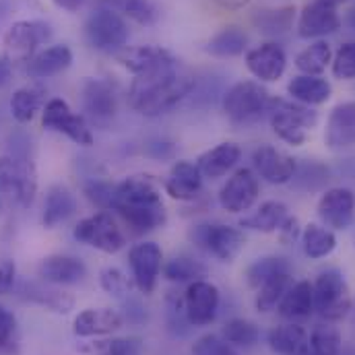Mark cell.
<instances>
[{
	"label": "cell",
	"instance_id": "cell-1",
	"mask_svg": "<svg viewBox=\"0 0 355 355\" xmlns=\"http://www.w3.org/2000/svg\"><path fill=\"white\" fill-rule=\"evenodd\" d=\"M194 79L178 69V60L155 69L151 73L137 75L128 91V101L132 110L147 118H157L170 110L192 91Z\"/></svg>",
	"mask_w": 355,
	"mask_h": 355
},
{
	"label": "cell",
	"instance_id": "cell-2",
	"mask_svg": "<svg viewBox=\"0 0 355 355\" xmlns=\"http://www.w3.org/2000/svg\"><path fill=\"white\" fill-rule=\"evenodd\" d=\"M112 209L126 221L128 227H132L135 234L153 232L168 219L157 182L145 174L128 176L116 184Z\"/></svg>",
	"mask_w": 355,
	"mask_h": 355
},
{
	"label": "cell",
	"instance_id": "cell-3",
	"mask_svg": "<svg viewBox=\"0 0 355 355\" xmlns=\"http://www.w3.org/2000/svg\"><path fill=\"white\" fill-rule=\"evenodd\" d=\"M266 114H268L272 132L281 141L293 147L304 145L308 128H314L318 122V114L310 110V105H304L300 101L295 103V101H285V99H270Z\"/></svg>",
	"mask_w": 355,
	"mask_h": 355
},
{
	"label": "cell",
	"instance_id": "cell-4",
	"mask_svg": "<svg viewBox=\"0 0 355 355\" xmlns=\"http://www.w3.org/2000/svg\"><path fill=\"white\" fill-rule=\"evenodd\" d=\"M312 287H314V310L320 314V318L329 322H337L352 312L354 306L352 291L345 275L339 268L322 270L312 283Z\"/></svg>",
	"mask_w": 355,
	"mask_h": 355
},
{
	"label": "cell",
	"instance_id": "cell-5",
	"mask_svg": "<svg viewBox=\"0 0 355 355\" xmlns=\"http://www.w3.org/2000/svg\"><path fill=\"white\" fill-rule=\"evenodd\" d=\"M190 242L217 259L219 263H234L244 250L246 238L238 227L223 223H198L188 232Z\"/></svg>",
	"mask_w": 355,
	"mask_h": 355
},
{
	"label": "cell",
	"instance_id": "cell-6",
	"mask_svg": "<svg viewBox=\"0 0 355 355\" xmlns=\"http://www.w3.org/2000/svg\"><path fill=\"white\" fill-rule=\"evenodd\" d=\"M268 91L257 81H240L223 95L225 114L238 124L257 122L268 107Z\"/></svg>",
	"mask_w": 355,
	"mask_h": 355
},
{
	"label": "cell",
	"instance_id": "cell-7",
	"mask_svg": "<svg viewBox=\"0 0 355 355\" xmlns=\"http://www.w3.org/2000/svg\"><path fill=\"white\" fill-rule=\"evenodd\" d=\"M73 236L77 242L87 244L91 248L105 252V254H116L126 246V238H124L122 230L118 227L114 217L103 211L81 219L77 223Z\"/></svg>",
	"mask_w": 355,
	"mask_h": 355
},
{
	"label": "cell",
	"instance_id": "cell-8",
	"mask_svg": "<svg viewBox=\"0 0 355 355\" xmlns=\"http://www.w3.org/2000/svg\"><path fill=\"white\" fill-rule=\"evenodd\" d=\"M89 44L99 52H116L128 42V25L124 19L105 6L95 8L85 23Z\"/></svg>",
	"mask_w": 355,
	"mask_h": 355
},
{
	"label": "cell",
	"instance_id": "cell-9",
	"mask_svg": "<svg viewBox=\"0 0 355 355\" xmlns=\"http://www.w3.org/2000/svg\"><path fill=\"white\" fill-rule=\"evenodd\" d=\"M219 289L207 279L188 283L184 291V310L192 327H209L219 312Z\"/></svg>",
	"mask_w": 355,
	"mask_h": 355
},
{
	"label": "cell",
	"instance_id": "cell-10",
	"mask_svg": "<svg viewBox=\"0 0 355 355\" xmlns=\"http://www.w3.org/2000/svg\"><path fill=\"white\" fill-rule=\"evenodd\" d=\"M42 124L50 130L62 132L67 135L73 143L81 145V147H89L93 145V135L89 128L87 120L83 116H77L71 112L69 103L64 99H50L44 107V118Z\"/></svg>",
	"mask_w": 355,
	"mask_h": 355
},
{
	"label": "cell",
	"instance_id": "cell-11",
	"mask_svg": "<svg viewBox=\"0 0 355 355\" xmlns=\"http://www.w3.org/2000/svg\"><path fill=\"white\" fill-rule=\"evenodd\" d=\"M162 263H164V252L155 242H141L130 248L128 265L132 270V281L141 293L151 295L155 291L162 272Z\"/></svg>",
	"mask_w": 355,
	"mask_h": 355
},
{
	"label": "cell",
	"instance_id": "cell-12",
	"mask_svg": "<svg viewBox=\"0 0 355 355\" xmlns=\"http://www.w3.org/2000/svg\"><path fill=\"white\" fill-rule=\"evenodd\" d=\"M261 192L259 176L254 170L242 168L230 178L219 190V205L230 213H244L252 209Z\"/></svg>",
	"mask_w": 355,
	"mask_h": 355
},
{
	"label": "cell",
	"instance_id": "cell-13",
	"mask_svg": "<svg viewBox=\"0 0 355 355\" xmlns=\"http://www.w3.org/2000/svg\"><path fill=\"white\" fill-rule=\"evenodd\" d=\"M339 27H341V17L337 12V6L329 0H314L306 4L297 21V33L304 40L331 35Z\"/></svg>",
	"mask_w": 355,
	"mask_h": 355
},
{
	"label": "cell",
	"instance_id": "cell-14",
	"mask_svg": "<svg viewBox=\"0 0 355 355\" xmlns=\"http://www.w3.org/2000/svg\"><path fill=\"white\" fill-rule=\"evenodd\" d=\"M318 217L329 230H347L355 219V194L349 188H331L318 200Z\"/></svg>",
	"mask_w": 355,
	"mask_h": 355
},
{
	"label": "cell",
	"instance_id": "cell-15",
	"mask_svg": "<svg viewBox=\"0 0 355 355\" xmlns=\"http://www.w3.org/2000/svg\"><path fill=\"white\" fill-rule=\"evenodd\" d=\"M252 166H254V174L266 180L268 184H287L293 180L297 162L275 149L272 145H261L254 153H252Z\"/></svg>",
	"mask_w": 355,
	"mask_h": 355
},
{
	"label": "cell",
	"instance_id": "cell-16",
	"mask_svg": "<svg viewBox=\"0 0 355 355\" xmlns=\"http://www.w3.org/2000/svg\"><path fill=\"white\" fill-rule=\"evenodd\" d=\"M52 37V27L44 21H17L4 35V46L12 52L15 58L29 56L37 46L46 44Z\"/></svg>",
	"mask_w": 355,
	"mask_h": 355
},
{
	"label": "cell",
	"instance_id": "cell-17",
	"mask_svg": "<svg viewBox=\"0 0 355 355\" xmlns=\"http://www.w3.org/2000/svg\"><path fill=\"white\" fill-rule=\"evenodd\" d=\"M324 145L331 151L355 147V101H345L333 107L324 130Z\"/></svg>",
	"mask_w": 355,
	"mask_h": 355
},
{
	"label": "cell",
	"instance_id": "cell-18",
	"mask_svg": "<svg viewBox=\"0 0 355 355\" xmlns=\"http://www.w3.org/2000/svg\"><path fill=\"white\" fill-rule=\"evenodd\" d=\"M122 327H124L122 312L114 308H87L75 316L73 333L81 339H89V337L112 335Z\"/></svg>",
	"mask_w": 355,
	"mask_h": 355
},
{
	"label": "cell",
	"instance_id": "cell-19",
	"mask_svg": "<svg viewBox=\"0 0 355 355\" xmlns=\"http://www.w3.org/2000/svg\"><path fill=\"white\" fill-rule=\"evenodd\" d=\"M246 67L257 79H261L265 83L277 81V79H281V75L285 73V67H287L285 50L272 42L261 44L246 54Z\"/></svg>",
	"mask_w": 355,
	"mask_h": 355
},
{
	"label": "cell",
	"instance_id": "cell-20",
	"mask_svg": "<svg viewBox=\"0 0 355 355\" xmlns=\"http://www.w3.org/2000/svg\"><path fill=\"white\" fill-rule=\"evenodd\" d=\"M37 275L42 277V281H46L50 285H75L85 279L87 266L77 257L52 254L40 263Z\"/></svg>",
	"mask_w": 355,
	"mask_h": 355
},
{
	"label": "cell",
	"instance_id": "cell-21",
	"mask_svg": "<svg viewBox=\"0 0 355 355\" xmlns=\"http://www.w3.org/2000/svg\"><path fill=\"white\" fill-rule=\"evenodd\" d=\"M83 103L89 116L97 122H105L116 116L118 97L112 83L103 79H89L83 87Z\"/></svg>",
	"mask_w": 355,
	"mask_h": 355
},
{
	"label": "cell",
	"instance_id": "cell-22",
	"mask_svg": "<svg viewBox=\"0 0 355 355\" xmlns=\"http://www.w3.org/2000/svg\"><path fill=\"white\" fill-rule=\"evenodd\" d=\"M242 157V149L236 143H221L207 153H202L196 162V168L200 170L202 178H221L225 176L230 170L236 168V164Z\"/></svg>",
	"mask_w": 355,
	"mask_h": 355
},
{
	"label": "cell",
	"instance_id": "cell-23",
	"mask_svg": "<svg viewBox=\"0 0 355 355\" xmlns=\"http://www.w3.org/2000/svg\"><path fill=\"white\" fill-rule=\"evenodd\" d=\"M266 341L277 355H302L310 349V337L306 329L295 322L272 327Z\"/></svg>",
	"mask_w": 355,
	"mask_h": 355
},
{
	"label": "cell",
	"instance_id": "cell-24",
	"mask_svg": "<svg viewBox=\"0 0 355 355\" xmlns=\"http://www.w3.org/2000/svg\"><path fill=\"white\" fill-rule=\"evenodd\" d=\"M202 188V174L190 162L174 164L170 176L166 180V192L176 200H192Z\"/></svg>",
	"mask_w": 355,
	"mask_h": 355
},
{
	"label": "cell",
	"instance_id": "cell-25",
	"mask_svg": "<svg viewBox=\"0 0 355 355\" xmlns=\"http://www.w3.org/2000/svg\"><path fill=\"white\" fill-rule=\"evenodd\" d=\"M279 314L287 320H302L314 312V287L310 281L291 283L287 293L277 306Z\"/></svg>",
	"mask_w": 355,
	"mask_h": 355
},
{
	"label": "cell",
	"instance_id": "cell-26",
	"mask_svg": "<svg viewBox=\"0 0 355 355\" xmlns=\"http://www.w3.org/2000/svg\"><path fill=\"white\" fill-rule=\"evenodd\" d=\"M71 64H73V52L69 46L60 44V46H52L35 54L27 64V73L35 79H48L67 71Z\"/></svg>",
	"mask_w": 355,
	"mask_h": 355
},
{
	"label": "cell",
	"instance_id": "cell-27",
	"mask_svg": "<svg viewBox=\"0 0 355 355\" xmlns=\"http://www.w3.org/2000/svg\"><path fill=\"white\" fill-rule=\"evenodd\" d=\"M19 293L27 300L33 302L42 308H48L56 314H69L75 308V297L62 289H54L48 285H37V283H23Z\"/></svg>",
	"mask_w": 355,
	"mask_h": 355
},
{
	"label": "cell",
	"instance_id": "cell-28",
	"mask_svg": "<svg viewBox=\"0 0 355 355\" xmlns=\"http://www.w3.org/2000/svg\"><path fill=\"white\" fill-rule=\"evenodd\" d=\"M75 211H77L75 194L69 188H64V186H52L48 190V194H46L42 223L52 230V227L64 223Z\"/></svg>",
	"mask_w": 355,
	"mask_h": 355
},
{
	"label": "cell",
	"instance_id": "cell-29",
	"mask_svg": "<svg viewBox=\"0 0 355 355\" xmlns=\"http://www.w3.org/2000/svg\"><path fill=\"white\" fill-rule=\"evenodd\" d=\"M289 95L304 103V105H320L331 99L333 87L327 79L322 77H310V75H300L289 81L287 85Z\"/></svg>",
	"mask_w": 355,
	"mask_h": 355
},
{
	"label": "cell",
	"instance_id": "cell-30",
	"mask_svg": "<svg viewBox=\"0 0 355 355\" xmlns=\"http://www.w3.org/2000/svg\"><path fill=\"white\" fill-rule=\"evenodd\" d=\"M124 67L135 73V75H143V73H151L155 69H162L166 64H172L176 62V58L164 50V48H157V46H141V48H135L130 50L124 58H122Z\"/></svg>",
	"mask_w": 355,
	"mask_h": 355
},
{
	"label": "cell",
	"instance_id": "cell-31",
	"mask_svg": "<svg viewBox=\"0 0 355 355\" xmlns=\"http://www.w3.org/2000/svg\"><path fill=\"white\" fill-rule=\"evenodd\" d=\"M287 217V207L279 200H266L252 215H246L240 219V227L261 232V234H272L281 227V223Z\"/></svg>",
	"mask_w": 355,
	"mask_h": 355
},
{
	"label": "cell",
	"instance_id": "cell-32",
	"mask_svg": "<svg viewBox=\"0 0 355 355\" xmlns=\"http://www.w3.org/2000/svg\"><path fill=\"white\" fill-rule=\"evenodd\" d=\"M302 248L308 259L320 261V259H327L329 254H333V250L337 248V238H335L333 230H329L327 225L308 223L302 230Z\"/></svg>",
	"mask_w": 355,
	"mask_h": 355
},
{
	"label": "cell",
	"instance_id": "cell-33",
	"mask_svg": "<svg viewBox=\"0 0 355 355\" xmlns=\"http://www.w3.org/2000/svg\"><path fill=\"white\" fill-rule=\"evenodd\" d=\"M248 48V35L240 27H225L217 35H213L207 44V52L217 58H234L244 54Z\"/></svg>",
	"mask_w": 355,
	"mask_h": 355
},
{
	"label": "cell",
	"instance_id": "cell-34",
	"mask_svg": "<svg viewBox=\"0 0 355 355\" xmlns=\"http://www.w3.org/2000/svg\"><path fill=\"white\" fill-rule=\"evenodd\" d=\"M46 99V91L42 87H21L10 97V114L17 122H29L37 114Z\"/></svg>",
	"mask_w": 355,
	"mask_h": 355
},
{
	"label": "cell",
	"instance_id": "cell-35",
	"mask_svg": "<svg viewBox=\"0 0 355 355\" xmlns=\"http://www.w3.org/2000/svg\"><path fill=\"white\" fill-rule=\"evenodd\" d=\"M79 349L87 355H141L143 341L139 337H112L85 343Z\"/></svg>",
	"mask_w": 355,
	"mask_h": 355
},
{
	"label": "cell",
	"instance_id": "cell-36",
	"mask_svg": "<svg viewBox=\"0 0 355 355\" xmlns=\"http://www.w3.org/2000/svg\"><path fill=\"white\" fill-rule=\"evenodd\" d=\"M207 272H209V268L205 263H200L188 254L174 257L164 265V277L170 283H192V281L205 279Z\"/></svg>",
	"mask_w": 355,
	"mask_h": 355
},
{
	"label": "cell",
	"instance_id": "cell-37",
	"mask_svg": "<svg viewBox=\"0 0 355 355\" xmlns=\"http://www.w3.org/2000/svg\"><path fill=\"white\" fill-rule=\"evenodd\" d=\"M333 60V50L327 42H316L295 56V67L310 77H320Z\"/></svg>",
	"mask_w": 355,
	"mask_h": 355
},
{
	"label": "cell",
	"instance_id": "cell-38",
	"mask_svg": "<svg viewBox=\"0 0 355 355\" xmlns=\"http://www.w3.org/2000/svg\"><path fill=\"white\" fill-rule=\"evenodd\" d=\"M283 272H291V265H289L287 259L275 257V254L261 257L246 268V283L252 289H259L261 285H265L268 279H272L277 275H283Z\"/></svg>",
	"mask_w": 355,
	"mask_h": 355
},
{
	"label": "cell",
	"instance_id": "cell-39",
	"mask_svg": "<svg viewBox=\"0 0 355 355\" xmlns=\"http://www.w3.org/2000/svg\"><path fill=\"white\" fill-rule=\"evenodd\" d=\"M19 157L0 155V215L19 202Z\"/></svg>",
	"mask_w": 355,
	"mask_h": 355
},
{
	"label": "cell",
	"instance_id": "cell-40",
	"mask_svg": "<svg viewBox=\"0 0 355 355\" xmlns=\"http://www.w3.org/2000/svg\"><path fill=\"white\" fill-rule=\"evenodd\" d=\"M291 272H283V275H277L272 279H268L265 285H261L257 291V300H254V306L259 312H272L277 310L279 302L283 300V295L287 293V289L291 287Z\"/></svg>",
	"mask_w": 355,
	"mask_h": 355
},
{
	"label": "cell",
	"instance_id": "cell-41",
	"mask_svg": "<svg viewBox=\"0 0 355 355\" xmlns=\"http://www.w3.org/2000/svg\"><path fill=\"white\" fill-rule=\"evenodd\" d=\"M310 337V349L314 355H339L343 337L333 322H318L314 324Z\"/></svg>",
	"mask_w": 355,
	"mask_h": 355
},
{
	"label": "cell",
	"instance_id": "cell-42",
	"mask_svg": "<svg viewBox=\"0 0 355 355\" xmlns=\"http://www.w3.org/2000/svg\"><path fill=\"white\" fill-rule=\"evenodd\" d=\"M221 337L232 345V347H252L261 339L259 327L248 320V318H232L223 324Z\"/></svg>",
	"mask_w": 355,
	"mask_h": 355
},
{
	"label": "cell",
	"instance_id": "cell-43",
	"mask_svg": "<svg viewBox=\"0 0 355 355\" xmlns=\"http://www.w3.org/2000/svg\"><path fill=\"white\" fill-rule=\"evenodd\" d=\"M293 17H295L293 6L270 8V10L266 8L254 17V25L266 35H283L293 27Z\"/></svg>",
	"mask_w": 355,
	"mask_h": 355
},
{
	"label": "cell",
	"instance_id": "cell-44",
	"mask_svg": "<svg viewBox=\"0 0 355 355\" xmlns=\"http://www.w3.org/2000/svg\"><path fill=\"white\" fill-rule=\"evenodd\" d=\"M99 6L124 12L141 25H151L157 19V8L151 0H99Z\"/></svg>",
	"mask_w": 355,
	"mask_h": 355
},
{
	"label": "cell",
	"instance_id": "cell-45",
	"mask_svg": "<svg viewBox=\"0 0 355 355\" xmlns=\"http://www.w3.org/2000/svg\"><path fill=\"white\" fill-rule=\"evenodd\" d=\"M329 180H331V172L320 162H304L302 166L297 164L295 174H293L295 186L302 188V190H318Z\"/></svg>",
	"mask_w": 355,
	"mask_h": 355
},
{
	"label": "cell",
	"instance_id": "cell-46",
	"mask_svg": "<svg viewBox=\"0 0 355 355\" xmlns=\"http://www.w3.org/2000/svg\"><path fill=\"white\" fill-rule=\"evenodd\" d=\"M99 285H101V289H103L105 293H110V295H114V297L124 300V297L130 295V281H128V277H126L120 268H116V266H105V268L99 270Z\"/></svg>",
	"mask_w": 355,
	"mask_h": 355
},
{
	"label": "cell",
	"instance_id": "cell-47",
	"mask_svg": "<svg viewBox=\"0 0 355 355\" xmlns=\"http://www.w3.org/2000/svg\"><path fill=\"white\" fill-rule=\"evenodd\" d=\"M192 355H238L236 349L221 335H202L194 341Z\"/></svg>",
	"mask_w": 355,
	"mask_h": 355
},
{
	"label": "cell",
	"instance_id": "cell-48",
	"mask_svg": "<svg viewBox=\"0 0 355 355\" xmlns=\"http://www.w3.org/2000/svg\"><path fill=\"white\" fill-rule=\"evenodd\" d=\"M333 75L341 81L355 79V42L343 44L333 58Z\"/></svg>",
	"mask_w": 355,
	"mask_h": 355
},
{
	"label": "cell",
	"instance_id": "cell-49",
	"mask_svg": "<svg viewBox=\"0 0 355 355\" xmlns=\"http://www.w3.org/2000/svg\"><path fill=\"white\" fill-rule=\"evenodd\" d=\"M85 194L91 202H95L101 209H112L114 205V194H116V184L107 182H89L85 186Z\"/></svg>",
	"mask_w": 355,
	"mask_h": 355
},
{
	"label": "cell",
	"instance_id": "cell-50",
	"mask_svg": "<svg viewBox=\"0 0 355 355\" xmlns=\"http://www.w3.org/2000/svg\"><path fill=\"white\" fill-rule=\"evenodd\" d=\"M124 322L128 324H143L147 322V310L143 308V304L135 297H124Z\"/></svg>",
	"mask_w": 355,
	"mask_h": 355
},
{
	"label": "cell",
	"instance_id": "cell-51",
	"mask_svg": "<svg viewBox=\"0 0 355 355\" xmlns=\"http://www.w3.org/2000/svg\"><path fill=\"white\" fill-rule=\"evenodd\" d=\"M0 339H4V341H17V318L2 304H0Z\"/></svg>",
	"mask_w": 355,
	"mask_h": 355
},
{
	"label": "cell",
	"instance_id": "cell-52",
	"mask_svg": "<svg viewBox=\"0 0 355 355\" xmlns=\"http://www.w3.org/2000/svg\"><path fill=\"white\" fill-rule=\"evenodd\" d=\"M17 279V266L10 259H0V295L10 293Z\"/></svg>",
	"mask_w": 355,
	"mask_h": 355
},
{
	"label": "cell",
	"instance_id": "cell-53",
	"mask_svg": "<svg viewBox=\"0 0 355 355\" xmlns=\"http://www.w3.org/2000/svg\"><path fill=\"white\" fill-rule=\"evenodd\" d=\"M279 232V238L283 244H293L297 238H302V227H300V221L295 217H285V221L281 223V227L277 230Z\"/></svg>",
	"mask_w": 355,
	"mask_h": 355
},
{
	"label": "cell",
	"instance_id": "cell-54",
	"mask_svg": "<svg viewBox=\"0 0 355 355\" xmlns=\"http://www.w3.org/2000/svg\"><path fill=\"white\" fill-rule=\"evenodd\" d=\"M12 77V64H10V58L6 56H0V89L4 87Z\"/></svg>",
	"mask_w": 355,
	"mask_h": 355
},
{
	"label": "cell",
	"instance_id": "cell-55",
	"mask_svg": "<svg viewBox=\"0 0 355 355\" xmlns=\"http://www.w3.org/2000/svg\"><path fill=\"white\" fill-rule=\"evenodd\" d=\"M17 354H19V343L17 341H4V339H0V355Z\"/></svg>",
	"mask_w": 355,
	"mask_h": 355
},
{
	"label": "cell",
	"instance_id": "cell-56",
	"mask_svg": "<svg viewBox=\"0 0 355 355\" xmlns=\"http://www.w3.org/2000/svg\"><path fill=\"white\" fill-rule=\"evenodd\" d=\"M60 8H64V10H71V12H75V10H79L81 6H83V2L85 0H54Z\"/></svg>",
	"mask_w": 355,
	"mask_h": 355
},
{
	"label": "cell",
	"instance_id": "cell-57",
	"mask_svg": "<svg viewBox=\"0 0 355 355\" xmlns=\"http://www.w3.org/2000/svg\"><path fill=\"white\" fill-rule=\"evenodd\" d=\"M219 6L227 8V10H236V8H242L244 4H248L250 0H215Z\"/></svg>",
	"mask_w": 355,
	"mask_h": 355
},
{
	"label": "cell",
	"instance_id": "cell-58",
	"mask_svg": "<svg viewBox=\"0 0 355 355\" xmlns=\"http://www.w3.org/2000/svg\"><path fill=\"white\" fill-rule=\"evenodd\" d=\"M347 25L355 31V4L349 8V12H347Z\"/></svg>",
	"mask_w": 355,
	"mask_h": 355
},
{
	"label": "cell",
	"instance_id": "cell-59",
	"mask_svg": "<svg viewBox=\"0 0 355 355\" xmlns=\"http://www.w3.org/2000/svg\"><path fill=\"white\" fill-rule=\"evenodd\" d=\"M329 2H333V4L337 6V4H341V2H347V0H329Z\"/></svg>",
	"mask_w": 355,
	"mask_h": 355
},
{
	"label": "cell",
	"instance_id": "cell-60",
	"mask_svg": "<svg viewBox=\"0 0 355 355\" xmlns=\"http://www.w3.org/2000/svg\"><path fill=\"white\" fill-rule=\"evenodd\" d=\"M302 355H314V354H312V349H308L306 354H302Z\"/></svg>",
	"mask_w": 355,
	"mask_h": 355
}]
</instances>
